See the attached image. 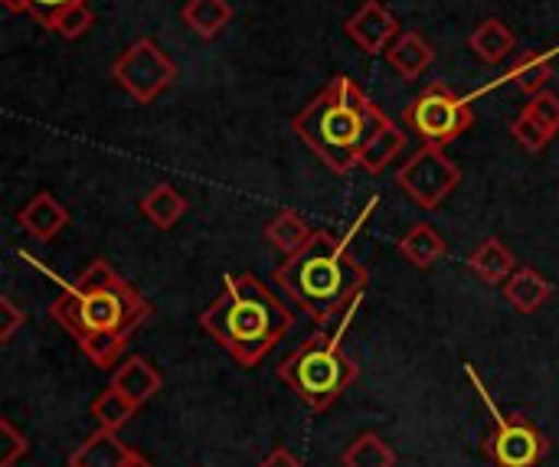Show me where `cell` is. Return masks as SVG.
<instances>
[{"mask_svg": "<svg viewBox=\"0 0 559 467\" xmlns=\"http://www.w3.org/2000/svg\"><path fill=\"white\" fill-rule=\"evenodd\" d=\"M501 291H504L508 304L518 308L521 314H534V311H540L554 298L550 282L537 268H531V265H518V272L501 285Z\"/></svg>", "mask_w": 559, "mask_h": 467, "instance_id": "16", "label": "cell"}, {"mask_svg": "<svg viewBox=\"0 0 559 467\" xmlns=\"http://www.w3.org/2000/svg\"><path fill=\"white\" fill-rule=\"evenodd\" d=\"M403 151H406V131L400 124H393V118H386L383 128L360 151V167L367 173H383Z\"/></svg>", "mask_w": 559, "mask_h": 467, "instance_id": "20", "label": "cell"}, {"mask_svg": "<svg viewBox=\"0 0 559 467\" xmlns=\"http://www.w3.org/2000/svg\"><path fill=\"white\" fill-rule=\"evenodd\" d=\"M134 448H128L118 432H108V429H98L92 432L69 458V467H124L131 458Z\"/></svg>", "mask_w": 559, "mask_h": 467, "instance_id": "17", "label": "cell"}, {"mask_svg": "<svg viewBox=\"0 0 559 467\" xmlns=\"http://www.w3.org/2000/svg\"><path fill=\"white\" fill-rule=\"evenodd\" d=\"M468 268L481 278V282H488V285H504L514 272H518V259H514V252L501 242V239H485L472 255H468Z\"/></svg>", "mask_w": 559, "mask_h": 467, "instance_id": "19", "label": "cell"}, {"mask_svg": "<svg viewBox=\"0 0 559 467\" xmlns=\"http://www.w3.org/2000/svg\"><path fill=\"white\" fill-rule=\"evenodd\" d=\"M124 467H154V465H151L141 452H131V458H128V465Z\"/></svg>", "mask_w": 559, "mask_h": 467, "instance_id": "34", "label": "cell"}, {"mask_svg": "<svg viewBox=\"0 0 559 467\" xmlns=\"http://www.w3.org/2000/svg\"><path fill=\"white\" fill-rule=\"evenodd\" d=\"M557 52H559V46H554V49L531 52V56L518 59V62L504 72V79H498V82H491V85L478 88V92L472 95V101H475L478 95H488L491 88H498V85H504V82H508V85H518V88H521V92H527V95L544 92V88H547V82H550V72H554Z\"/></svg>", "mask_w": 559, "mask_h": 467, "instance_id": "12", "label": "cell"}, {"mask_svg": "<svg viewBox=\"0 0 559 467\" xmlns=\"http://www.w3.org/2000/svg\"><path fill=\"white\" fill-rule=\"evenodd\" d=\"M49 318L98 370H105L118 363L131 334L151 318V304L111 268V262L95 259L75 285L62 282V295L49 304Z\"/></svg>", "mask_w": 559, "mask_h": 467, "instance_id": "1", "label": "cell"}, {"mask_svg": "<svg viewBox=\"0 0 559 467\" xmlns=\"http://www.w3.org/2000/svg\"><path fill=\"white\" fill-rule=\"evenodd\" d=\"M396 452L390 442H383L377 432L360 435L354 445H347L344 452V467H396Z\"/></svg>", "mask_w": 559, "mask_h": 467, "instance_id": "25", "label": "cell"}, {"mask_svg": "<svg viewBox=\"0 0 559 467\" xmlns=\"http://www.w3.org/2000/svg\"><path fill=\"white\" fill-rule=\"evenodd\" d=\"M465 373H468V380L478 386V393H481V399H485V406H488V412H491V419H495V432H491V439H488V455H491V462L498 467L540 465V462L550 455V439H547L531 419H521V416L508 419V416H501L498 406H495V399H491V393H488V386L481 383V376L475 373L472 363H465Z\"/></svg>", "mask_w": 559, "mask_h": 467, "instance_id": "7", "label": "cell"}, {"mask_svg": "<svg viewBox=\"0 0 559 467\" xmlns=\"http://www.w3.org/2000/svg\"><path fill=\"white\" fill-rule=\"evenodd\" d=\"M514 46H518L514 29H511L504 20H498V16L481 20V23L468 33V49H472V56L481 59L485 65L504 62V59L514 52Z\"/></svg>", "mask_w": 559, "mask_h": 467, "instance_id": "15", "label": "cell"}, {"mask_svg": "<svg viewBox=\"0 0 559 467\" xmlns=\"http://www.w3.org/2000/svg\"><path fill=\"white\" fill-rule=\"evenodd\" d=\"M386 115L380 105L367 98V92L344 72L331 75V82L292 118V131L334 170L350 173L360 167V151L383 128Z\"/></svg>", "mask_w": 559, "mask_h": 467, "instance_id": "3", "label": "cell"}, {"mask_svg": "<svg viewBox=\"0 0 559 467\" xmlns=\"http://www.w3.org/2000/svg\"><path fill=\"white\" fill-rule=\"evenodd\" d=\"M111 386L118 393H124L128 399H134L138 406H144L147 399H154L164 386V376L157 373V367L147 357H128L115 373H111Z\"/></svg>", "mask_w": 559, "mask_h": 467, "instance_id": "14", "label": "cell"}, {"mask_svg": "<svg viewBox=\"0 0 559 467\" xmlns=\"http://www.w3.org/2000/svg\"><path fill=\"white\" fill-rule=\"evenodd\" d=\"M406 128L423 137L426 144H452L459 141L465 131L475 128V108H472V95H459L452 85L445 82H429L403 111Z\"/></svg>", "mask_w": 559, "mask_h": 467, "instance_id": "6", "label": "cell"}, {"mask_svg": "<svg viewBox=\"0 0 559 467\" xmlns=\"http://www.w3.org/2000/svg\"><path fill=\"white\" fill-rule=\"evenodd\" d=\"M445 252H449L445 236H442L436 226H429V223L413 226V229L400 239V255H403L413 268H419V272L432 268Z\"/></svg>", "mask_w": 559, "mask_h": 467, "instance_id": "18", "label": "cell"}, {"mask_svg": "<svg viewBox=\"0 0 559 467\" xmlns=\"http://www.w3.org/2000/svg\"><path fill=\"white\" fill-rule=\"evenodd\" d=\"M92 23H95V13H92L88 0H79V3L62 7V10L52 16L49 29L59 33L62 39H79V36H85V33L92 29Z\"/></svg>", "mask_w": 559, "mask_h": 467, "instance_id": "26", "label": "cell"}, {"mask_svg": "<svg viewBox=\"0 0 559 467\" xmlns=\"http://www.w3.org/2000/svg\"><path fill=\"white\" fill-rule=\"evenodd\" d=\"M23 324H26V314L3 295V298H0V344H10L13 334H16Z\"/></svg>", "mask_w": 559, "mask_h": 467, "instance_id": "30", "label": "cell"}, {"mask_svg": "<svg viewBox=\"0 0 559 467\" xmlns=\"http://www.w3.org/2000/svg\"><path fill=\"white\" fill-rule=\"evenodd\" d=\"M7 13H29V3L33 0H0Z\"/></svg>", "mask_w": 559, "mask_h": 467, "instance_id": "33", "label": "cell"}, {"mask_svg": "<svg viewBox=\"0 0 559 467\" xmlns=\"http://www.w3.org/2000/svg\"><path fill=\"white\" fill-rule=\"evenodd\" d=\"M203 334L216 340L239 367H259L292 331L288 308L255 275H226L219 298L200 314Z\"/></svg>", "mask_w": 559, "mask_h": 467, "instance_id": "4", "label": "cell"}, {"mask_svg": "<svg viewBox=\"0 0 559 467\" xmlns=\"http://www.w3.org/2000/svg\"><path fill=\"white\" fill-rule=\"evenodd\" d=\"M111 79L138 105H151L177 79V62L151 36H141L128 49L118 52V59L111 62Z\"/></svg>", "mask_w": 559, "mask_h": 467, "instance_id": "8", "label": "cell"}, {"mask_svg": "<svg viewBox=\"0 0 559 467\" xmlns=\"http://www.w3.org/2000/svg\"><path fill=\"white\" fill-rule=\"evenodd\" d=\"M69 3H79V0H33V3H29V16H33L43 29H49L52 16H56L62 7H69Z\"/></svg>", "mask_w": 559, "mask_h": 467, "instance_id": "31", "label": "cell"}, {"mask_svg": "<svg viewBox=\"0 0 559 467\" xmlns=\"http://www.w3.org/2000/svg\"><path fill=\"white\" fill-rule=\"evenodd\" d=\"M26 452H29L26 435H20L10 419H0V467H13Z\"/></svg>", "mask_w": 559, "mask_h": 467, "instance_id": "28", "label": "cell"}, {"mask_svg": "<svg viewBox=\"0 0 559 467\" xmlns=\"http://www.w3.org/2000/svg\"><path fill=\"white\" fill-rule=\"evenodd\" d=\"M183 213H187V200L170 183H157L141 196V216L154 229H174Z\"/></svg>", "mask_w": 559, "mask_h": 467, "instance_id": "23", "label": "cell"}, {"mask_svg": "<svg viewBox=\"0 0 559 467\" xmlns=\"http://www.w3.org/2000/svg\"><path fill=\"white\" fill-rule=\"evenodd\" d=\"M400 190L423 209H439L462 183V167L445 154L442 144H423L396 170Z\"/></svg>", "mask_w": 559, "mask_h": 467, "instance_id": "9", "label": "cell"}, {"mask_svg": "<svg viewBox=\"0 0 559 467\" xmlns=\"http://www.w3.org/2000/svg\"><path fill=\"white\" fill-rule=\"evenodd\" d=\"M272 278L318 327L347 321L370 285V272L350 255L347 239L324 229L298 255L285 259Z\"/></svg>", "mask_w": 559, "mask_h": 467, "instance_id": "2", "label": "cell"}, {"mask_svg": "<svg viewBox=\"0 0 559 467\" xmlns=\"http://www.w3.org/2000/svg\"><path fill=\"white\" fill-rule=\"evenodd\" d=\"M16 223L26 236L39 239V242H49L56 239L66 226H69V209L52 196V193H36L20 213H16Z\"/></svg>", "mask_w": 559, "mask_h": 467, "instance_id": "13", "label": "cell"}, {"mask_svg": "<svg viewBox=\"0 0 559 467\" xmlns=\"http://www.w3.org/2000/svg\"><path fill=\"white\" fill-rule=\"evenodd\" d=\"M540 124H547L554 134H559V95L557 92H550V88H544V92H537V95H531V101L524 105Z\"/></svg>", "mask_w": 559, "mask_h": 467, "instance_id": "29", "label": "cell"}, {"mask_svg": "<svg viewBox=\"0 0 559 467\" xmlns=\"http://www.w3.org/2000/svg\"><path fill=\"white\" fill-rule=\"evenodd\" d=\"M511 134H514V141H518L524 151H531V154H540V151H544V147H547V144L557 137V134H554L547 124H540V121H537V118H534L527 108H524V111L514 118V124H511Z\"/></svg>", "mask_w": 559, "mask_h": 467, "instance_id": "27", "label": "cell"}, {"mask_svg": "<svg viewBox=\"0 0 559 467\" xmlns=\"http://www.w3.org/2000/svg\"><path fill=\"white\" fill-rule=\"evenodd\" d=\"M138 409H141V406H138L134 399H128L124 393H118L115 386H108L105 393L95 396V403H92V419L98 422V429L118 432V429H124V426L134 419Z\"/></svg>", "mask_w": 559, "mask_h": 467, "instance_id": "24", "label": "cell"}, {"mask_svg": "<svg viewBox=\"0 0 559 467\" xmlns=\"http://www.w3.org/2000/svg\"><path fill=\"white\" fill-rule=\"evenodd\" d=\"M259 467H301V462H298L288 448H275V452L265 455V462Z\"/></svg>", "mask_w": 559, "mask_h": 467, "instance_id": "32", "label": "cell"}, {"mask_svg": "<svg viewBox=\"0 0 559 467\" xmlns=\"http://www.w3.org/2000/svg\"><path fill=\"white\" fill-rule=\"evenodd\" d=\"M344 33H347L364 52L377 56V52H386V49L393 46V39L403 33V26H400L396 13H390L380 0H367V3H360V7L347 16Z\"/></svg>", "mask_w": 559, "mask_h": 467, "instance_id": "10", "label": "cell"}, {"mask_svg": "<svg viewBox=\"0 0 559 467\" xmlns=\"http://www.w3.org/2000/svg\"><path fill=\"white\" fill-rule=\"evenodd\" d=\"M360 376L354 357L344 354L341 334L314 331L295 354L278 363V380L314 412L331 409Z\"/></svg>", "mask_w": 559, "mask_h": 467, "instance_id": "5", "label": "cell"}, {"mask_svg": "<svg viewBox=\"0 0 559 467\" xmlns=\"http://www.w3.org/2000/svg\"><path fill=\"white\" fill-rule=\"evenodd\" d=\"M285 259H292V255H298L311 239H314V229L305 223V216L301 213H295V209H282L269 226H265V232H262Z\"/></svg>", "mask_w": 559, "mask_h": 467, "instance_id": "21", "label": "cell"}, {"mask_svg": "<svg viewBox=\"0 0 559 467\" xmlns=\"http://www.w3.org/2000/svg\"><path fill=\"white\" fill-rule=\"evenodd\" d=\"M180 16L200 39H216L233 20V3L229 0H187Z\"/></svg>", "mask_w": 559, "mask_h": 467, "instance_id": "22", "label": "cell"}, {"mask_svg": "<svg viewBox=\"0 0 559 467\" xmlns=\"http://www.w3.org/2000/svg\"><path fill=\"white\" fill-rule=\"evenodd\" d=\"M386 62H390V69H393L400 79L416 82V79H423V75L432 69L436 49H432V43H429L419 29H403V33L393 39V46L386 49Z\"/></svg>", "mask_w": 559, "mask_h": 467, "instance_id": "11", "label": "cell"}]
</instances>
